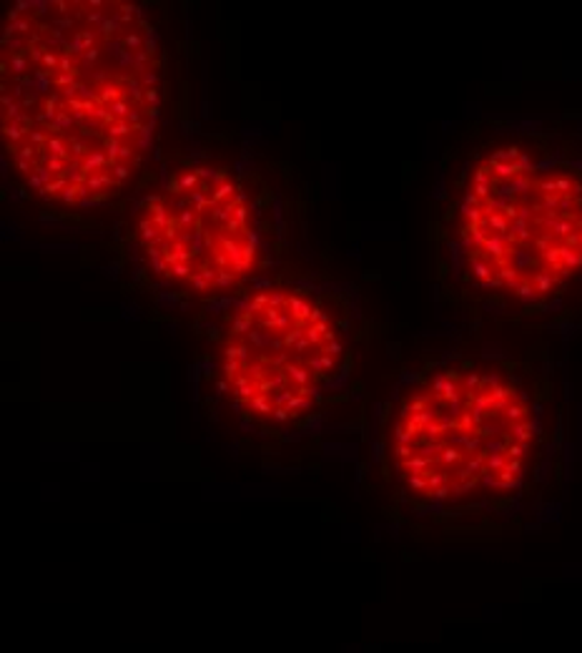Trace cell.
Segmentation results:
<instances>
[{
    "instance_id": "6da1fadb",
    "label": "cell",
    "mask_w": 582,
    "mask_h": 653,
    "mask_svg": "<svg viewBox=\"0 0 582 653\" xmlns=\"http://www.w3.org/2000/svg\"><path fill=\"white\" fill-rule=\"evenodd\" d=\"M163 96L158 33L136 3L25 0L0 40V136L13 179L60 209L121 196Z\"/></svg>"
},
{
    "instance_id": "7a4b0ae2",
    "label": "cell",
    "mask_w": 582,
    "mask_h": 653,
    "mask_svg": "<svg viewBox=\"0 0 582 653\" xmlns=\"http://www.w3.org/2000/svg\"><path fill=\"white\" fill-rule=\"evenodd\" d=\"M462 279L515 307H545L582 284V161L535 136L489 143L452 206Z\"/></svg>"
},
{
    "instance_id": "3957f363",
    "label": "cell",
    "mask_w": 582,
    "mask_h": 653,
    "mask_svg": "<svg viewBox=\"0 0 582 653\" xmlns=\"http://www.w3.org/2000/svg\"><path fill=\"white\" fill-rule=\"evenodd\" d=\"M537 445L525 387L484 365H449L409 387L391 417L387 455L401 487L434 505L517 490Z\"/></svg>"
},
{
    "instance_id": "277c9868",
    "label": "cell",
    "mask_w": 582,
    "mask_h": 653,
    "mask_svg": "<svg viewBox=\"0 0 582 653\" xmlns=\"http://www.w3.org/2000/svg\"><path fill=\"white\" fill-rule=\"evenodd\" d=\"M344 354V329L324 299L299 286H266L248 294L223 327L218 387L254 425H296L337 382Z\"/></svg>"
},
{
    "instance_id": "5b68a950",
    "label": "cell",
    "mask_w": 582,
    "mask_h": 653,
    "mask_svg": "<svg viewBox=\"0 0 582 653\" xmlns=\"http://www.w3.org/2000/svg\"><path fill=\"white\" fill-rule=\"evenodd\" d=\"M133 239L153 279L194 297L243 286L264 261L246 186L211 161H176L138 204Z\"/></svg>"
}]
</instances>
